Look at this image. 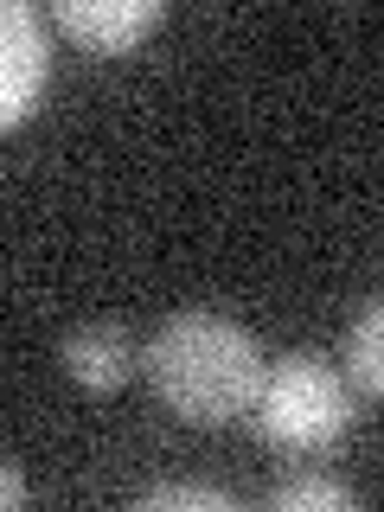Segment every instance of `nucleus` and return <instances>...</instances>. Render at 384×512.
Instances as JSON below:
<instances>
[{"label": "nucleus", "mask_w": 384, "mask_h": 512, "mask_svg": "<svg viewBox=\"0 0 384 512\" xmlns=\"http://www.w3.org/2000/svg\"><path fill=\"white\" fill-rule=\"evenodd\" d=\"M250 423L282 461H320L352 429V378L333 372V359L320 352H288L269 365Z\"/></svg>", "instance_id": "obj_2"}, {"label": "nucleus", "mask_w": 384, "mask_h": 512, "mask_svg": "<svg viewBox=\"0 0 384 512\" xmlns=\"http://www.w3.org/2000/svg\"><path fill=\"white\" fill-rule=\"evenodd\" d=\"M58 365H64V378H71L77 391L109 397V391L128 384V372L141 365V352H135V340H128L122 327H77V333L58 340Z\"/></svg>", "instance_id": "obj_5"}, {"label": "nucleus", "mask_w": 384, "mask_h": 512, "mask_svg": "<svg viewBox=\"0 0 384 512\" xmlns=\"http://www.w3.org/2000/svg\"><path fill=\"white\" fill-rule=\"evenodd\" d=\"M141 372H148L154 397L180 423L224 429L256 410V391H263L269 365H263V346L250 340V327L199 308V314H173L141 346Z\"/></svg>", "instance_id": "obj_1"}, {"label": "nucleus", "mask_w": 384, "mask_h": 512, "mask_svg": "<svg viewBox=\"0 0 384 512\" xmlns=\"http://www.w3.org/2000/svg\"><path fill=\"white\" fill-rule=\"evenodd\" d=\"M346 378L384 404V295H372L346 327Z\"/></svg>", "instance_id": "obj_6"}, {"label": "nucleus", "mask_w": 384, "mask_h": 512, "mask_svg": "<svg viewBox=\"0 0 384 512\" xmlns=\"http://www.w3.org/2000/svg\"><path fill=\"white\" fill-rule=\"evenodd\" d=\"M0 493H7V506L26 500V480H20V468H13V461H7V480H0Z\"/></svg>", "instance_id": "obj_9"}, {"label": "nucleus", "mask_w": 384, "mask_h": 512, "mask_svg": "<svg viewBox=\"0 0 384 512\" xmlns=\"http://www.w3.org/2000/svg\"><path fill=\"white\" fill-rule=\"evenodd\" d=\"M359 493L333 474H288L269 487V512H352Z\"/></svg>", "instance_id": "obj_7"}, {"label": "nucleus", "mask_w": 384, "mask_h": 512, "mask_svg": "<svg viewBox=\"0 0 384 512\" xmlns=\"http://www.w3.org/2000/svg\"><path fill=\"white\" fill-rule=\"evenodd\" d=\"M135 512H237V500L218 487H199V480H160V487L135 493Z\"/></svg>", "instance_id": "obj_8"}, {"label": "nucleus", "mask_w": 384, "mask_h": 512, "mask_svg": "<svg viewBox=\"0 0 384 512\" xmlns=\"http://www.w3.org/2000/svg\"><path fill=\"white\" fill-rule=\"evenodd\" d=\"M52 20H58L64 39H77L90 58H122L167 20V7H160V0H58Z\"/></svg>", "instance_id": "obj_4"}, {"label": "nucleus", "mask_w": 384, "mask_h": 512, "mask_svg": "<svg viewBox=\"0 0 384 512\" xmlns=\"http://www.w3.org/2000/svg\"><path fill=\"white\" fill-rule=\"evenodd\" d=\"M45 77H52V39H45V13L32 0L0 7V122L20 128L39 116Z\"/></svg>", "instance_id": "obj_3"}]
</instances>
